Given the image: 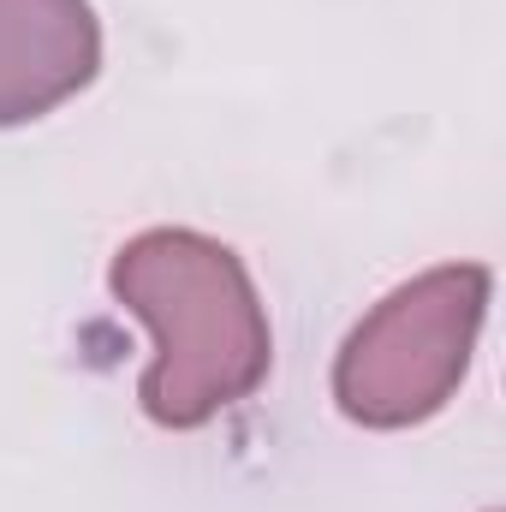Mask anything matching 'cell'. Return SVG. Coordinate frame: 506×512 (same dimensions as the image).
<instances>
[{
	"mask_svg": "<svg viewBox=\"0 0 506 512\" xmlns=\"http://www.w3.org/2000/svg\"><path fill=\"white\" fill-rule=\"evenodd\" d=\"M114 298L155 334L137 405L161 429H203L268 382L274 334L245 256L197 227H149L114 251Z\"/></svg>",
	"mask_w": 506,
	"mask_h": 512,
	"instance_id": "obj_1",
	"label": "cell"
},
{
	"mask_svg": "<svg viewBox=\"0 0 506 512\" xmlns=\"http://www.w3.org/2000/svg\"><path fill=\"white\" fill-rule=\"evenodd\" d=\"M489 292L483 262H441L393 286L334 358V405L358 429H417L447 411L471 376Z\"/></svg>",
	"mask_w": 506,
	"mask_h": 512,
	"instance_id": "obj_2",
	"label": "cell"
},
{
	"mask_svg": "<svg viewBox=\"0 0 506 512\" xmlns=\"http://www.w3.org/2000/svg\"><path fill=\"white\" fill-rule=\"evenodd\" d=\"M96 72L102 18L90 0H0V131L54 114Z\"/></svg>",
	"mask_w": 506,
	"mask_h": 512,
	"instance_id": "obj_3",
	"label": "cell"
}]
</instances>
